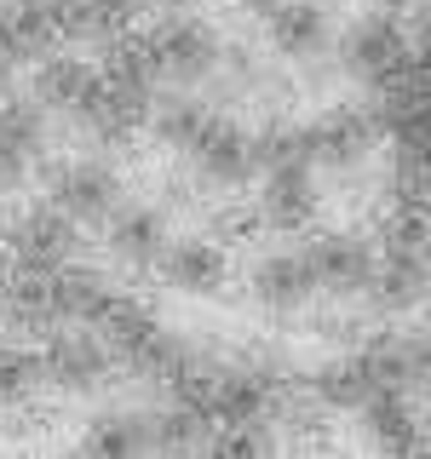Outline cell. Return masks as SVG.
Segmentation results:
<instances>
[{
	"instance_id": "cell-9",
	"label": "cell",
	"mask_w": 431,
	"mask_h": 459,
	"mask_svg": "<svg viewBox=\"0 0 431 459\" xmlns=\"http://www.w3.org/2000/svg\"><path fill=\"white\" fill-rule=\"evenodd\" d=\"M18 178H23V161H12V155L0 150V195H6V190H18Z\"/></svg>"
},
{
	"instance_id": "cell-5",
	"label": "cell",
	"mask_w": 431,
	"mask_h": 459,
	"mask_svg": "<svg viewBox=\"0 0 431 459\" xmlns=\"http://www.w3.org/2000/svg\"><path fill=\"white\" fill-rule=\"evenodd\" d=\"M0 316L6 322H18V327H47L52 322V281H47V270H23V276H12V281H0Z\"/></svg>"
},
{
	"instance_id": "cell-10",
	"label": "cell",
	"mask_w": 431,
	"mask_h": 459,
	"mask_svg": "<svg viewBox=\"0 0 431 459\" xmlns=\"http://www.w3.org/2000/svg\"><path fill=\"white\" fill-rule=\"evenodd\" d=\"M12 64H18V57H12V47H6V40H0V86L12 81Z\"/></svg>"
},
{
	"instance_id": "cell-2",
	"label": "cell",
	"mask_w": 431,
	"mask_h": 459,
	"mask_svg": "<svg viewBox=\"0 0 431 459\" xmlns=\"http://www.w3.org/2000/svg\"><path fill=\"white\" fill-rule=\"evenodd\" d=\"M57 35L52 23V0H6L0 6V40L12 47V57H35L47 52Z\"/></svg>"
},
{
	"instance_id": "cell-8",
	"label": "cell",
	"mask_w": 431,
	"mask_h": 459,
	"mask_svg": "<svg viewBox=\"0 0 431 459\" xmlns=\"http://www.w3.org/2000/svg\"><path fill=\"white\" fill-rule=\"evenodd\" d=\"M115 253L121 258H150L155 253V219H144V212L121 219L115 224Z\"/></svg>"
},
{
	"instance_id": "cell-7",
	"label": "cell",
	"mask_w": 431,
	"mask_h": 459,
	"mask_svg": "<svg viewBox=\"0 0 431 459\" xmlns=\"http://www.w3.org/2000/svg\"><path fill=\"white\" fill-rule=\"evenodd\" d=\"M0 150L12 155V161H35L40 155V115L35 104H0Z\"/></svg>"
},
{
	"instance_id": "cell-1",
	"label": "cell",
	"mask_w": 431,
	"mask_h": 459,
	"mask_svg": "<svg viewBox=\"0 0 431 459\" xmlns=\"http://www.w3.org/2000/svg\"><path fill=\"white\" fill-rule=\"evenodd\" d=\"M6 247L18 253L23 270H52L75 253V224H69V212H23L6 230Z\"/></svg>"
},
{
	"instance_id": "cell-3",
	"label": "cell",
	"mask_w": 431,
	"mask_h": 459,
	"mask_svg": "<svg viewBox=\"0 0 431 459\" xmlns=\"http://www.w3.org/2000/svg\"><path fill=\"white\" fill-rule=\"evenodd\" d=\"M40 373H52L64 391H92L98 373H104V351H98L92 339H81V333H64V339L47 344V362H40Z\"/></svg>"
},
{
	"instance_id": "cell-6",
	"label": "cell",
	"mask_w": 431,
	"mask_h": 459,
	"mask_svg": "<svg viewBox=\"0 0 431 459\" xmlns=\"http://www.w3.org/2000/svg\"><path fill=\"white\" fill-rule=\"evenodd\" d=\"M35 98L47 109H86L92 98V69L75 64V57H47L35 69Z\"/></svg>"
},
{
	"instance_id": "cell-4",
	"label": "cell",
	"mask_w": 431,
	"mask_h": 459,
	"mask_svg": "<svg viewBox=\"0 0 431 459\" xmlns=\"http://www.w3.org/2000/svg\"><path fill=\"white\" fill-rule=\"evenodd\" d=\"M57 212H69V219H98V212H110V201H115V178L110 172H98V167H69V172H57Z\"/></svg>"
}]
</instances>
